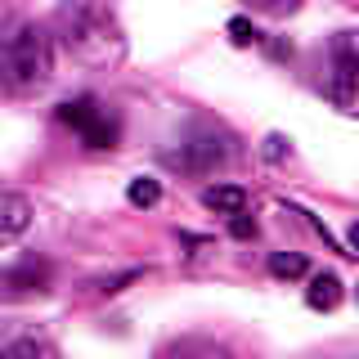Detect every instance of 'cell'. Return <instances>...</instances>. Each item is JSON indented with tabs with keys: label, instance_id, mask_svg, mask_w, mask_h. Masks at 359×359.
I'll use <instances>...</instances> for the list:
<instances>
[{
	"label": "cell",
	"instance_id": "6da1fadb",
	"mask_svg": "<svg viewBox=\"0 0 359 359\" xmlns=\"http://www.w3.org/2000/svg\"><path fill=\"white\" fill-rule=\"evenodd\" d=\"M59 36L86 67H112L126 54V32L108 0H67L59 9Z\"/></svg>",
	"mask_w": 359,
	"mask_h": 359
},
{
	"label": "cell",
	"instance_id": "7a4b0ae2",
	"mask_svg": "<svg viewBox=\"0 0 359 359\" xmlns=\"http://www.w3.org/2000/svg\"><path fill=\"white\" fill-rule=\"evenodd\" d=\"M54 76V45L36 22H18L0 36V90L5 95H36Z\"/></svg>",
	"mask_w": 359,
	"mask_h": 359
},
{
	"label": "cell",
	"instance_id": "3957f363",
	"mask_svg": "<svg viewBox=\"0 0 359 359\" xmlns=\"http://www.w3.org/2000/svg\"><path fill=\"white\" fill-rule=\"evenodd\" d=\"M54 117H59L63 126H72V130H76V140H81L86 149H112V144H117V135H121L117 117H112V112L99 104L95 95H76V99H67V104L54 108Z\"/></svg>",
	"mask_w": 359,
	"mask_h": 359
},
{
	"label": "cell",
	"instance_id": "277c9868",
	"mask_svg": "<svg viewBox=\"0 0 359 359\" xmlns=\"http://www.w3.org/2000/svg\"><path fill=\"white\" fill-rule=\"evenodd\" d=\"M162 162L175 166V171H184V175H211L229 162V144H224L220 135H189L180 149L162 153Z\"/></svg>",
	"mask_w": 359,
	"mask_h": 359
},
{
	"label": "cell",
	"instance_id": "5b68a950",
	"mask_svg": "<svg viewBox=\"0 0 359 359\" xmlns=\"http://www.w3.org/2000/svg\"><path fill=\"white\" fill-rule=\"evenodd\" d=\"M355 72H359V63H355V36H351V32H337L328 95H332V104L341 108V112H355Z\"/></svg>",
	"mask_w": 359,
	"mask_h": 359
},
{
	"label": "cell",
	"instance_id": "8992f818",
	"mask_svg": "<svg viewBox=\"0 0 359 359\" xmlns=\"http://www.w3.org/2000/svg\"><path fill=\"white\" fill-rule=\"evenodd\" d=\"M50 261L45 256H22V261H14L0 274V292L5 297H36V292H45L50 287Z\"/></svg>",
	"mask_w": 359,
	"mask_h": 359
},
{
	"label": "cell",
	"instance_id": "52a82bcc",
	"mask_svg": "<svg viewBox=\"0 0 359 359\" xmlns=\"http://www.w3.org/2000/svg\"><path fill=\"white\" fill-rule=\"evenodd\" d=\"M32 229V202L22 194H9V189H0V247L22 238V233Z\"/></svg>",
	"mask_w": 359,
	"mask_h": 359
},
{
	"label": "cell",
	"instance_id": "ba28073f",
	"mask_svg": "<svg viewBox=\"0 0 359 359\" xmlns=\"http://www.w3.org/2000/svg\"><path fill=\"white\" fill-rule=\"evenodd\" d=\"M162 359H238V355L220 341H207V337H184V341L166 346Z\"/></svg>",
	"mask_w": 359,
	"mask_h": 359
},
{
	"label": "cell",
	"instance_id": "9c48e42d",
	"mask_svg": "<svg viewBox=\"0 0 359 359\" xmlns=\"http://www.w3.org/2000/svg\"><path fill=\"white\" fill-rule=\"evenodd\" d=\"M202 207L216 211V216H238V211H247V189H238V184H211V189H202Z\"/></svg>",
	"mask_w": 359,
	"mask_h": 359
},
{
	"label": "cell",
	"instance_id": "30bf717a",
	"mask_svg": "<svg viewBox=\"0 0 359 359\" xmlns=\"http://www.w3.org/2000/svg\"><path fill=\"white\" fill-rule=\"evenodd\" d=\"M0 359H63L59 351H54L45 337H9L5 346H0Z\"/></svg>",
	"mask_w": 359,
	"mask_h": 359
},
{
	"label": "cell",
	"instance_id": "8fae6325",
	"mask_svg": "<svg viewBox=\"0 0 359 359\" xmlns=\"http://www.w3.org/2000/svg\"><path fill=\"white\" fill-rule=\"evenodd\" d=\"M306 301H310V310H337L341 306V278L337 274H314L310 278V287H306Z\"/></svg>",
	"mask_w": 359,
	"mask_h": 359
},
{
	"label": "cell",
	"instance_id": "7c38bea8",
	"mask_svg": "<svg viewBox=\"0 0 359 359\" xmlns=\"http://www.w3.org/2000/svg\"><path fill=\"white\" fill-rule=\"evenodd\" d=\"M306 256H301V252H274V256H269V274H274V278H287V283H292V278H306Z\"/></svg>",
	"mask_w": 359,
	"mask_h": 359
},
{
	"label": "cell",
	"instance_id": "4fadbf2b",
	"mask_svg": "<svg viewBox=\"0 0 359 359\" xmlns=\"http://www.w3.org/2000/svg\"><path fill=\"white\" fill-rule=\"evenodd\" d=\"M126 198H130V207H157V202H162V184L149 180V175H140V180L126 184Z\"/></svg>",
	"mask_w": 359,
	"mask_h": 359
},
{
	"label": "cell",
	"instance_id": "5bb4252c",
	"mask_svg": "<svg viewBox=\"0 0 359 359\" xmlns=\"http://www.w3.org/2000/svg\"><path fill=\"white\" fill-rule=\"evenodd\" d=\"M224 32H229L233 45H256V41H261V32L252 27V18H229V27H224Z\"/></svg>",
	"mask_w": 359,
	"mask_h": 359
},
{
	"label": "cell",
	"instance_id": "9a60e30c",
	"mask_svg": "<svg viewBox=\"0 0 359 359\" xmlns=\"http://www.w3.org/2000/svg\"><path fill=\"white\" fill-rule=\"evenodd\" d=\"M135 278H144V269H126V274H112V278H104V283H99V292H104V297H112V292H121L126 283H135Z\"/></svg>",
	"mask_w": 359,
	"mask_h": 359
},
{
	"label": "cell",
	"instance_id": "2e32d148",
	"mask_svg": "<svg viewBox=\"0 0 359 359\" xmlns=\"http://www.w3.org/2000/svg\"><path fill=\"white\" fill-rule=\"evenodd\" d=\"M229 233L233 238H256V220L247 211H238V216H229Z\"/></svg>",
	"mask_w": 359,
	"mask_h": 359
},
{
	"label": "cell",
	"instance_id": "e0dca14e",
	"mask_svg": "<svg viewBox=\"0 0 359 359\" xmlns=\"http://www.w3.org/2000/svg\"><path fill=\"white\" fill-rule=\"evenodd\" d=\"M301 0H252V9H261V14H292Z\"/></svg>",
	"mask_w": 359,
	"mask_h": 359
},
{
	"label": "cell",
	"instance_id": "ac0fdd59",
	"mask_svg": "<svg viewBox=\"0 0 359 359\" xmlns=\"http://www.w3.org/2000/svg\"><path fill=\"white\" fill-rule=\"evenodd\" d=\"M283 153H287L283 135H269V140H265V157H274V162H278V157H283Z\"/></svg>",
	"mask_w": 359,
	"mask_h": 359
},
{
	"label": "cell",
	"instance_id": "d6986e66",
	"mask_svg": "<svg viewBox=\"0 0 359 359\" xmlns=\"http://www.w3.org/2000/svg\"><path fill=\"white\" fill-rule=\"evenodd\" d=\"M5 22H9V5H5V0H0V27H5Z\"/></svg>",
	"mask_w": 359,
	"mask_h": 359
}]
</instances>
